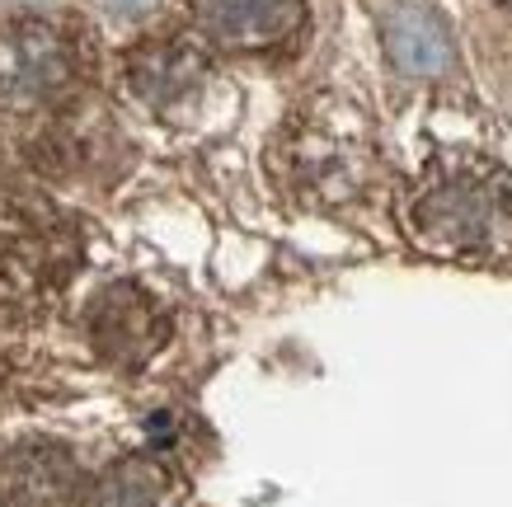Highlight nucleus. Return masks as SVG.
<instances>
[{
	"label": "nucleus",
	"instance_id": "f257e3e1",
	"mask_svg": "<svg viewBox=\"0 0 512 507\" xmlns=\"http://www.w3.org/2000/svg\"><path fill=\"white\" fill-rule=\"evenodd\" d=\"M414 235L437 254H494L512 240V193L494 174H451L414 202Z\"/></svg>",
	"mask_w": 512,
	"mask_h": 507
},
{
	"label": "nucleus",
	"instance_id": "f03ea898",
	"mask_svg": "<svg viewBox=\"0 0 512 507\" xmlns=\"http://www.w3.org/2000/svg\"><path fill=\"white\" fill-rule=\"evenodd\" d=\"M76 43L57 24L15 19L0 24V104L33 108L71 90L76 80Z\"/></svg>",
	"mask_w": 512,
	"mask_h": 507
},
{
	"label": "nucleus",
	"instance_id": "7ed1b4c3",
	"mask_svg": "<svg viewBox=\"0 0 512 507\" xmlns=\"http://www.w3.org/2000/svg\"><path fill=\"white\" fill-rule=\"evenodd\" d=\"M80 470L57 442H24L0 456V507H71Z\"/></svg>",
	"mask_w": 512,
	"mask_h": 507
},
{
	"label": "nucleus",
	"instance_id": "20e7f679",
	"mask_svg": "<svg viewBox=\"0 0 512 507\" xmlns=\"http://www.w3.org/2000/svg\"><path fill=\"white\" fill-rule=\"evenodd\" d=\"M90 334L109 362L137 367L141 357L165 338V320L137 287H109L90 310Z\"/></svg>",
	"mask_w": 512,
	"mask_h": 507
},
{
	"label": "nucleus",
	"instance_id": "39448f33",
	"mask_svg": "<svg viewBox=\"0 0 512 507\" xmlns=\"http://www.w3.org/2000/svg\"><path fill=\"white\" fill-rule=\"evenodd\" d=\"M381 43H386V57L395 62V71H404V76L433 80L451 71V33L428 5H414V0L390 5L381 19Z\"/></svg>",
	"mask_w": 512,
	"mask_h": 507
},
{
	"label": "nucleus",
	"instance_id": "423d86ee",
	"mask_svg": "<svg viewBox=\"0 0 512 507\" xmlns=\"http://www.w3.org/2000/svg\"><path fill=\"white\" fill-rule=\"evenodd\" d=\"M202 33L221 47H268L287 38L301 19L296 0H193Z\"/></svg>",
	"mask_w": 512,
	"mask_h": 507
},
{
	"label": "nucleus",
	"instance_id": "0eeeda50",
	"mask_svg": "<svg viewBox=\"0 0 512 507\" xmlns=\"http://www.w3.org/2000/svg\"><path fill=\"white\" fill-rule=\"evenodd\" d=\"M202 76L198 52H188L184 43H151L146 52L132 57V85L141 99L151 104H170L179 94H188Z\"/></svg>",
	"mask_w": 512,
	"mask_h": 507
},
{
	"label": "nucleus",
	"instance_id": "6e6552de",
	"mask_svg": "<svg viewBox=\"0 0 512 507\" xmlns=\"http://www.w3.org/2000/svg\"><path fill=\"white\" fill-rule=\"evenodd\" d=\"M85 507H165V475H160V465L141 461V456L113 461L94 479Z\"/></svg>",
	"mask_w": 512,
	"mask_h": 507
},
{
	"label": "nucleus",
	"instance_id": "1a4fd4ad",
	"mask_svg": "<svg viewBox=\"0 0 512 507\" xmlns=\"http://www.w3.org/2000/svg\"><path fill=\"white\" fill-rule=\"evenodd\" d=\"M156 0H109V10H118V15H146Z\"/></svg>",
	"mask_w": 512,
	"mask_h": 507
},
{
	"label": "nucleus",
	"instance_id": "9d476101",
	"mask_svg": "<svg viewBox=\"0 0 512 507\" xmlns=\"http://www.w3.org/2000/svg\"><path fill=\"white\" fill-rule=\"evenodd\" d=\"M5 5H47V0H5Z\"/></svg>",
	"mask_w": 512,
	"mask_h": 507
}]
</instances>
